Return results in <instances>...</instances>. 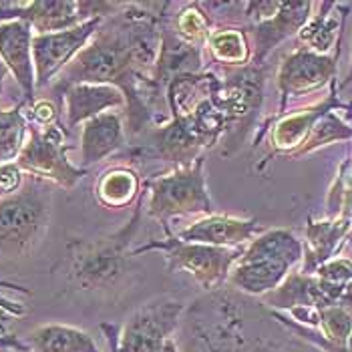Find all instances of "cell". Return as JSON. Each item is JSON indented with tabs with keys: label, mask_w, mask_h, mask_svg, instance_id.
<instances>
[{
	"label": "cell",
	"mask_w": 352,
	"mask_h": 352,
	"mask_svg": "<svg viewBox=\"0 0 352 352\" xmlns=\"http://www.w3.org/2000/svg\"><path fill=\"white\" fill-rule=\"evenodd\" d=\"M351 219L340 217L334 221H308L306 238L308 248L304 256V268L302 274H314L326 262H330V256L336 252L340 240L349 236Z\"/></svg>",
	"instance_id": "ffe728a7"
},
{
	"label": "cell",
	"mask_w": 352,
	"mask_h": 352,
	"mask_svg": "<svg viewBox=\"0 0 352 352\" xmlns=\"http://www.w3.org/2000/svg\"><path fill=\"white\" fill-rule=\"evenodd\" d=\"M75 149L67 143V129L56 123L49 127H36L28 123V137L16 165L32 177L45 179L65 190H73L89 169L73 165L69 151Z\"/></svg>",
	"instance_id": "ba28073f"
},
{
	"label": "cell",
	"mask_w": 352,
	"mask_h": 352,
	"mask_svg": "<svg viewBox=\"0 0 352 352\" xmlns=\"http://www.w3.org/2000/svg\"><path fill=\"white\" fill-rule=\"evenodd\" d=\"M23 184H25V175L16 162L0 165V197L16 193L23 188Z\"/></svg>",
	"instance_id": "4316f807"
},
{
	"label": "cell",
	"mask_w": 352,
	"mask_h": 352,
	"mask_svg": "<svg viewBox=\"0 0 352 352\" xmlns=\"http://www.w3.org/2000/svg\"><path fill=\"white\" fill-rule=\"evenodd\" d=\"M143 191V182L135 169L115 165L101 173L95 184V197L107 210H121L135 204Z\"/></svg>",
	"instance_id": "44dd1931"
},
{
	"label": "cell",
	"mask_w": 352,
	"mask_h": 352,
	"mask_svg": "<svg viewBox=\"0 0 352 352\" xmlns=\"http://www.w3.org/2000/svg\"><path fill=\"white\" fill-rule=\"evenodd\" d=\"M0 290H14V292L27 294V296L32 294L28 288L21 286V284H14V282H8V280H0ZM0 310H4V312L10 314V316H23V314L27 312L25 306H23L21 302H10V300L2 298V296H0Z\"/></svg>",
	"instance_id": "83f0119b"
},
{
	"label": "cell",
	"mask_w": 352,
	"mask_h": 352,
	"mask_svg": "<svg viewBox=\"0 0 352 352\" xmlns=\"http://www.w3.org/2000/svg\"><path fill=\"white\" fill-rule=\"evenodd\" d=\"M204 167L206 157H199L188 167H175L165 175L147 177L143 182V188L149 193L147 216L162 223L165 236H171L169 223L173 217H206L214 214Z\"/></svg>",
	"instance_id": "5b68a950"
},
{
	"label": "cell",
	"mask_w": 352,
	"mask_h": 352,
	"mask_svg": "<svg viewBox=\"0 0 352 352\" xmlns=\"http://www.w3.org/2000/svg\"><path fill=\"white\" fill-rule=\"evenodd\" d=\"M179 328L184 352H326L294 338L274 310L228 286L195 300Z\"/></svg>",
	"instance_id": "6da1fadb"
},
{
	"label": "cell",
	"mask_w": 352,
	"mask_h": 352,
	"mask_svg": "<svg viewBox=\"0 0 352 352\" xmlns=\"http://www.w3.org/2000/svg\"><path fill=\"white\" fill-rule=\"evenodd\" d=\"M129 147L123 113L107 111L81 129V167L89 169L95 163L105 162L111 155H121Z\"/></svg>",
	"instance_id": "e0dca14e"
},
{
	"label": "cell",
	"mask_w": 352,
	"mask_h": 352,
	"mask_svg": "<svg viewBox=\"0 0 352 352\" xmlns=\"http://www.w3.org/2000/svg\"><path fill=\"white\" fill-rule=\"evenodd\" d=\"M157 352H179V351H177L175 340H173V338H169V340H165V342H163V346Z\"/></svg>",
	"instance_id": "d6a6232c"
},
{
	"label": "cell",
	"mask_w": 352,
	"mask_h": 352,
	"mask_svg": "<svg viewBox=\"0 0 352 352\" xmlns=\"http://www.w3.org/2000/svg\"><path fill=\"white\" fill-rule=\"evenodd\" d=\"M334 109H346L344 103L336 101L334 93L332 97H328L326 101L314 105L310 109H304L300 113H292V115H286V117H280L272 127H268L272 131V153L276 155H288V157H294L298 153V149L306 143V139L310 137L316 121L326 115L328 111H334ZM258 131L254 137V147H258V143L262 141L264 133L268 131Z\"/></svg>",
	"instance_id": "2e32d148"
},
{
	"label": "cell",
	"mask_w": 352,
	"mask_h": 352,
	"mask_svg": "<svg viewBox=\"0 0 352 352\" xmlns=\"http://www.w3.org/2000/svg\"><path fill=\"white\" fill-rule=\"evenodd\" d=\"M351 137L352 127H349L344 121H340V119L334 115V111H328L326 115H322V117L316 121V125H314L310 137L306 139V143L300 147L298 153H296L294 157L306 155V153H310V151H314V149H318V147H322V145H328V143H332V141L351 139Z\"/></svg>",
	"instance_id": "484cf974"
},
{
	"label": "cell",
	"mask_w": 352,
	"mask_h": 352,
	"mask_svg": "<svg viewBox=\"0 0 352 352\" xmlns=\"http://www.w3.org/2000/svg\"><path fill=\"white\" fill-rule=\"evenodd\" d=\"M123 2L107 0H32L0 6V23L23 21L34 34L60 32L89 23L93 19H109Z\"/></svg>",
	"instance_id": "9c48e42d"
},
{
	"label": "cell",
	"mask_w": 352,
	"mask_h": 352,
	"mask_svg": "<svg viewBox=\"0 0 352 352\" xmlns=\"http://www.w3.org/2000/svg\"><path fill=\"white\" fill-rule=\"evenodd\" d=\"M304 260V245L288 230H266L245 245L228 284L244 296H266L280 288Z\"/></svg>",
	"instance_id": "3957f363"
},
{
	"label": "cell",
	"mask_w": 352,
	"mask_h": 352,
	"mask_svg": "<svg viewBox=\"0 0 352 352\" xmlns=\"http://www.w3.org/2000/svg\"><path fill=\"white\" fill-rule=\"evenodd\" d=\"M352 4H338V2H322L318 4L320 12L312 14L310 21L300 30V41L306 49L318 54H326L338 41V32L342 28V21L346 10Z\"/></svg>",
	"instance_id": "7402d4cb"
},
{
	"label": "cell",
	"mask_w": 352,
	"mask_h": 352,
	"mask_svg": "<svg viewBox=\"0 0 352 352\" xmlns=\"http://www.w3.org/2000/svg\"><path fill=\"white\" fill-rule=\"evenodd\" d=\"M145 197H147V190L143 188L133 206V214L121 230L93 240L87 238L69 240L67 244L69 280L79 290L85 292L105 290L123 278L133 258L131 244L135 242L137 232L141 230Z\"/></svg>",
	"instance_id": "7a4b0ae2"
},
{
	"label": "cell",
	"mask_w": 352,
	"mask_h": 352,
	"mask_svg": "<svg viewBox=\"0 0 352 352\" xmlns=\"http://www.w3.org/2000/svg\"><path fill=\"white\" fill-rule=\"evenodd\" d=\"M268 228H264L258 219H240V217L212 216L199 217L191 221L190 226L177 230L175 236L182 242L191 244H208L217 248H244L254 238L264 234Z\"/></svg>",
	"instance_id": "5bb4252c"
},
{
	"label": "cell",
	"mask_w": 352,
	"mask_h": 352,
	"mask_svg": "<svg viewBox=\"0 0 352 352\" xmlns=\"http://www.w3.org/2000/svg\"><path fill=\"white\" fill-rule=\"evenodd\" d=\"M53 214V184L27 175L23 188L0 197V254L23 258L43 242Z\"/></svg>",
	"instance_id": "277c9868"
},
{
	"label": "cell",
	"mask_w": 352,
	"mask_h": 352,
	"mask_svg": "<svg viewBox=\"0 0 352 352\" xmlns=\"http://www.w3.org/2000/svg\"><path fill=\"white\" fill-rule=\"evenodd\" d=\"M103 21L105 19H93L69 30L34 34L32 60L36 75V91L49 89L53 85L54 79L69 67V63L89 45V41L93 38Z\"/></svg>",
	"instance_id": "8fae6325"
},
{
	"label": "cell",
	"mask_w": 352,
	"mask_h": 352,
	"mask_svg": "<svg viewBox=\"0 0 352 352\" xmlns=\"http://www.w3.org/2000/svg\"><path fill=\"white\" fill-rule=\"evenodd\" d=\"M352 216V177L349 179V188H344V214L342 217H349L351 219Z\"/></svg>",
	"instance_id": "4dcf8cb0"
},
{
	"label": "cell",
	"mask_w": 352,
	"mask_h": 352,
	"mask_svg": "<svg viewBox=\"0 0 352 352\" xmlns=\"http://www.w3.org/2000/svg\"><path fill=\"white\" fill-rule=\"evenodd\" d=\"M346 240H352V232H351V234H349V236H346Z\"/></svg>",
	"instance_id": "d590c367"
},
{
	"label": "cell",
	"mask_w": 352,
	"mask_h": 352,
	"mask_svg": "<svg viewBox=\"0 0 352 352\" xmlns=\"http://www.w3.org/2000/svg\"><path fill=\"white\" fill-rule=\"evenodd\" d=\"M342 352H352V334H351V338H349V342H346V346H344V351Z\"/></svg>",
	"instance_id": "e575fe53"
},
{
	"label": "cell",
	"mask_w": 352,
	"mask_h": 352,
	"mask_svg": "<svg viewBox=\"0 0 352 352\" xmlns=\"http://www.w3.org/2000/svg\"><path fill=\"white\" fill-rule=\"evenodd\" d=\"M221 105L228 117V133L221 139V155L230 157L240 151L244 139L256 129L264 103L266 65H248L223 71Z\"/></svg>",
	"instance_id": "52a82bcc"
},
{
	"label": "cell",
	"mask_w": 352,
	"mask_h": 352,
	"mask_svg": "<svg viewBox=\"0 0 352 352\" xmlns=\"http://www.w3.org/2000/svg\"><path fill=\"white\" fill-rule=\"evenodd\" d=\"M8 324V316H6V312L4 310H0V334H4V328Z\"/></svg>",
	"instance_id": "836d02e7"
},
{
	"label": "cell",
	"mask_w": 352,
	"mask_h": 352,
	"mask_svg": "<svg viewBox=\"0 0 352 352\" xmlns=\"http://www.w3.org/2000/svg\"><path fill=\"white\" fill-rule=\"evenodd\" d=\"M30 346L25 344L19 336L14 334H0V352L4 351H19V352H27Z\"/></svg>",
	"instance_id": "f1b7e54d"
},
{
	"label": "cell",
	"mask_w": 352,
	"mask_h": 352,
	"mask_svg": "<svg viewBox=\"0 0 352 352\" xmlns=\"http://www.w3.org/2000/svg\"><path fill=\"white\" fill-rule=\"evenodd\" d=\"M169 10V8H167ZM204 49L195 47L188 41H184L177 30L173 28L167 12L162 25V49H160V58L155 65V81L163 91L171 79L179 75H197L204 73Z\"/></svg>",
	"instance_id": "ac0fdd59"
},
{
	"label": "cell",
	"mask_w": 352,
	"mask_h": 352,
	"mask_svg": "<svg viewBox=\"0 0 352 352\" xmlns=\"http://www.w3.org/2000/svg\"><path fill=\"white\" fill-rule=\"evenodd\" d=\"M28 137V119L25 103L12 109H0V165L19 160Z\"/></svg>",
	"instance_id": "d4e9b609"
},
{
	"label": "cell",
	"mask_w": 352,
	"mask_h": 352,
	"mask_svg": "<svg viewBox=\"0 0 352 352\" xmlns=\"http://www.w3.org/2000/svg\"><path fill=\"white\" fill-rule=\"evenodd\" d=\"M8 69L4 67V63L0 60V97H2V91H4V82H6V79H8Z\"/></svg>",
	"instance_id": "1f68e13d"
},
{
	"label": "cell",
	"mask_w": 352,
	"mask_h": 352,
	"mask_svg": "<svg viewBox=\"0 0 352 352\" xmlns=\"http://www.w3.org/2000/svg\"><path fill=\"white\" fill-rule=\"evenodd\" d=\"M314 6V2H282L278 14L270 21L245 27L252 43V65H264L280 43L300 32L310 21Z\"/></svg>",
	"instance_id": "9a60e30c"
},
{
	"label": "cell",
	"mask_w": 352,
	"mask_h": 352,
	"mask_svg": "<svg viewBox=\"0 0 352 352\" xmlns=\"http://www.w3.org/2000/svg\"><path fill=\"white\" fill-rule=\"evenodd\" d=\"M101 328H103V332L107 334L109 349H111V352H117V338H119V330H117V326L103 324Z\"/></svg>",
	"instance_id": "f546056e"
},
{
	"label": "cell",
	"mask_w": 352,
	"mask_h": 352,
	"mask_svg": "<svg viewBox=\"0 0 352 352\" xmlns=\"http://www.w3.org/2000/svg\"><path fill=\"white\" fill-rule=\"evenodd\" d=\"M67 131L107 113L109 109H125V95L111 85H73L63 93Z\"/></svg>",
	"instance_id": "d6986e66"
},
{
	"label": "cell",
	"mask_w": 352,
	"mask_h": 352,
	"mask_svg": "<svg viewBox=\"0 0 352 352\" xmlns=\"http://www.w3.org/2000/svg\"><path fill=\"white\" fill-rule=\"evenodd\" d=\"M206 49L223 71L242 69L252 63V43L245 27L214 28Z\"/></svg>",
	"instance_id": "cb8c5ba5"
},
{
	"label": "cell",
	"mask_w": 352,
	"mask_h": 352,
	"mask_svg": "<svg viewBox=\"0 0 352 352\" xmlns=\"http://www.w3.org/2000/svg\"><path fill=\"white\" fill-rule=\"evenodd\" d=\"M184 310L186 304L171 296L141 304L119 332L117 352H157L179 330Z\"/></svg>",
	"instance_id": "30bf717a"
},
{
	"label": "cell",
	"mask_w": 352,
	"mask_h": 352,
	"mask_svg": "<svg viewBox=\"0 0 352 352\" xmlns=\"http://www.w3.org/2000/svg\"><path fill=\"white\" fill-rule=\"evenodd\" d=\"M32 38H34L32 28L23 21L0 23V60L14 77L25 105H30L36 99Z\"/></svg>",
	"instance_id": "4fadbf2b"
},
{
	"label": "cell",
	"mask_w": 352,
	"mask_h": 352,
	"mask_svg": "<svg viewBox=\"0 0 352 352\" xmlns=\"http://www.w3.org/2000/svg\"><path fill=\"white\" fill-rule=\"evenodd\" d=\"M163 252L167 270L186 272L206 290L214 292L228 286L230 272L244 254V248H217L208 244L182 242L175 236H165L162 240H151L133 250V256L145 252Z\"/></svg>",
	"instance_id": "8992f818"
},
{
	"label": "cell",
	"mask_w": 352,
	"mask_h": 352,
	"mask_svg": "<svg viewBox=\"0 0 352 352\" xmlns=\"http://www.w3.org/2000/svg\"><path fill=\"white\" fill-rule=\"evenodd\" d=\"M336 56L318 54L306 47H300L288 54L278 71V91L280 109L278 115H284L288 101L292 97H302L322 89L326 82H332L336 75Z\"/></svg>",
	"instance_id": "7c38bea8"
},
{
	"label": "cell",
	"mask_w": 352,
	"mask_h": 352,
	"mask_svg": "<svg viewBox=\"0 0 352 352\" xmlns=\"http://www.w3.org/2000/svg\"><path fill=\"white\" fill-rule=\"evenodd\" d=\"M32 352H101L89 332L65 324L38 326L28 336Z\"/></svg>",
	"instance_id": "603a6c76"
}]
</instances>
